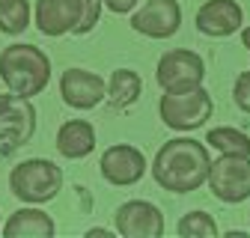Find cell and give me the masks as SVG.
I'll return each mask as SVG.
<instances>
[{
	"label": "cell",
	"mask_w": 250,
	"mask_h": 238,
	"mask_svg": "<svg viewBox=\"0 0 250 238\" xmlns=\"http://www.w3.org/2000/svg\"><path fill=\"white\" fill-rule=\"evenodd\" d=\"M211 167L208 146L197 137H173L167 140L152 161L155 185L170 194H191L206 185V176Z\"/></svg>",
	"instance_id": "obj_1"
},
{
	"label": "cell",
	"mask_w": 250,
	"mask_h": 238,
	"mask_svg": "<svg viewBox=\"0 0 250 238\" xmlns=\"http://www.w3.org/2000/svg\"><path fill=\"white\" fill-rule=\"evenodd\" d=\"M0 80L6 93L18 99H33L51 83V60L42 48L30 42H15L0 51Z\"/></svg>",
	"instance_id": "obj_2"
},
{
	"label": "cell",
	"mask_w": 250,
	"mask_h": 238,
	"mask_svg": "<svg viewBox=\"0 0 250 238\" xmlns=\"http://www.w3.org/2000/svg\"><path fill=\"white\" fill-rule=\"evenodd\" d=\"M9 191L24 205H45L62 191V170L48 158H27L9 170Z\"/></svg>",
	"instance_id": "obj_3"
},
{
	"label": "cell",
	"mask_w": 250,
	"mask_h": 238,
	"mask_svg": "<svg viewBox=\"0 0 250 238\" xmlns=\"http://www.w3.org/2000/svg\"><path fill=\"white\" fill-rule=\"evenodd\" d=\"M214 101L208 96L206 83L194 89H182V93H164L158 99V116L161 122L173 131H197L206 125V119H211Z\"/></svg>",
	"instance_id": "obj_4"
},
{
	"label": "cell",
	"mask_w": 250,
	"mask_h": 238,
	"mask_svg": "<svg viewBox=\"0 0 250 238\" xmlns=\"http://www.w3.org/2000/svg\"><path fill=\"white\" fill-rule=\"evenodd\" d=\"M155 80L164 93H182L206 83V60L197 51L188 48H170L158 57L155 66Z\"/></svg>",
	"instance_id": "obj_5"
},
{
	"label": "cell",
	"mask_w": 250,
	"mask_h": 238,
	"mask_svg": "<svg viewBox=\"0 0 250 238\" xmlns=\"http://www.w3.org/2000/svg\"><path fill=\"white\" fill-rule=\"evenodd\" d=\"M206 185L214 199L227 205L250 199V155H221L217 161H211Z\"/></svg>",
	"instance_id": "obj_6"
},
{
	"label": "cell",
	"mask_w": 250,
	"mask_h": 238,
	"mask_svg": "<svg viewBox=\"0 0 250 238\" xmlns=\"http://www.w3.org/2000/svg\"><path fill=\"white\" fill-rule=\"evenodd\" d=\"M36 134V107L30 99L9 93V104L0 110V155H9L27 146Z\"/></svg>",
	"instance_id": "obj_7"
},
{
	"label": "cell",
	"mask_w": 250,
	"mask_h": 238,
	"mask_svg": "<svg viewBox=\"0 0 250 238\" xmlns=\"http://www.w3.org/2000/svg\"><path fill=\"white\" fill-rule=\"evenodd\" d=\"M182 27L179 0H146L140 9H131V30L146 39H170Z\"/></svg>",
	"instance_id": "obj_8"
},
{
	"label": "cell",
	"mask_w": 250,
	"mask_h": 238,
	"mask_svg": "<svg viewBox=\"0 0 250 238\" xmlns=\"http://www.w3.org/2000/svg\"><path fill=\"white\" fill-rule=\"evenodd\" d=\"M102 178L116 188H131L146 176V155L131 143H113L110 149L102 152L99 161Z\"/></svg>",
	"instance_id": "obj_9"
},
{
	"label": "cell",
	"mask_w": 250,
	"mask_h": 238,
	"mask_svg": "<svg viewBox=\"0 0 250 238\" xmlns=\"http://www.w3.org/2000/svg\"><path fill=\"white\" fill-rule=\"evenodd\" d=\"M113 226L122 238H161L164 235V215L149 199H128L116 208Z\"/></svg>",
	"instance_id": "obj_10"
},
{
	"label": "cell",
	"mask_w": 250,
	"mask_h": 238,
	"mask_svg": "<svg viewBox=\"0 0 250 238\" xmlns=\"http://www.w3.org/2000/svg\"><path fill=\"white\" fill-rule=\"evenodd\" d=\"M104 89L107 80L99 72H89V69H66L60 78V99L62 104H69L72 110H92L104 101Z\"/></svg>",
	"instance_id": "obj_11"
},
{
	"label": "cell",
	"mask_w": 250,
	"mask_h": 238,
	"mask_svg": "<svg viewBox=\"0 0 250 238\" xmlns=\"http://www.w3.org/2000/svg\"><path fill=\"white\" fill-rule=\"evenodd\" d=\"M194 24L203 36L224 39V36H232L244 27V9L238 0H206L197 9Z\"/></svg>",
	"instance_id": "obj_12"
},
{
	"label": "cell",
	"mask_w": 250,
	"mask_h": 238,
	"mask_svg": "<svg viewBox=\"0 0 250 238\" xmlns=\"http://www.w3.org/2000/svg\"><path fill=\"white\" fill-rule=\"evenodd\" d=\"M33 21L39 33L51 39L75 33V27L81 24V0H36Z\"/></svg>",
	"instance_id": "obj_13"
},
{
	"label": "cell",
	"mask_w": 250,
	"mask_h": 238,
	"mask_svg": "<svg viewBox=\"0 0 250 238\" xmlns=\"http://www.w3.org/2000/svg\"><path fill=\"white\" fill-rule=\"evenodd\" d=\"M57 152L66 161H81L96 152V128L89 119H66L57 131Z\"/></svg>",
	"instance_id": "obj_14"
},
{
	"label": "cell",
	"mask_w": 250,
	"mask_h": 238,
	"mask_svg": "<svg viewBox=\"0 0 250 238\" xmlns=\"http://www.w3.org/2000/svg\"><path fill=\"white\" fill-rule=\"evenodd\" d=\"M0 232H3L6 238H51L57 232V223L48 212H42L39 205H24L18 208V212L9 215V220L0 226Z\"/></svg>",
	"instance_id": "obj_15"
},
{
	"label": "cell",
	"mask_w": 250,
	"mask_h": 238,
	"mask_svg": "<svg viewBox=\"0 0 250 238\" xmlns=\"http://www.w3.org/2000/svg\"><path fill=\"white\" fill-rule=\"evenodd\" d=\"M140 96H143V78L134 69H116L110 75L107 89H104L110 110H128L131 104H137Z\"/></svg>",
	"instance_id": "obj_16"
},
{
	"label": "cell",
	"mask_w": 250,
	"mask_h": 238,
	"mask_svg": "<svg viewBox=\"0 0 250 238\" xmlns=\"http://www.w3.org/2000/svg\"><path fill=\"white\" fill-rule=\"evenodd\" d=\"M206 146L217 149L221 155H250V137L241 128L217 125L206 134Z\"/></svg>",
	"instance_id": "obj_17"
},
{
	"label": "cell",
	"mask_w": 250,
	"mask_h": 238,
	"mask_svg": "<svg viewBox=\"0 0 250 238\" xmlns=\"http://www.w3.org/2000/svg\"><path fill=\"white\" fill-rule=\"evenodd\" d=\"M30 0H0V33L3 36H21L30 27Z\"/></svg>",
	"instance_id": "obj_18"
},
{
	"label": "cell",
	"mask_w": 250,
	"mask_h": 238,
	"mask_svg": "<svg viewBox=\"0 0 250 238\" xmlns=\"http://www.w3.org/2000/svg\"><path fill=\"white\" fill-rule=\"evenodd\" d=\"M176 232L185 238H217V223L208 212H188L179 220Z\"/></svg>",
	"instance_id": "obj_19"
},
{
	"label": "cell",
	"mask_w": 250,
	"mask_h": 238,
	"mask_svg": "<svg viewBox=\"0 0 250 238\" xmlns=\"http://www.w3.org/2000/svg\"><path fill=\"white\" fill-rule=\"evenodd\" d=\"M102 15V0H81V24L75 27V36H86L99 24Z\"/></svg>",
	"instance_id": "obj_20"
},
{
	"label": "cell",
	"mask_w": 250,
	"mask_h": 238,
	"mask_svg": "<svg viewBox=\"0 0 250 238\" xmlns=\"http://www.w3.org/2000/svg\"><path fill=\"white\" fill-rule=\"evenodd\" d=\"M232 101L241 113L250 116V72H241L232 83Z\"/></svg>",
	"instance_id": "obj_21"
},
{
	"label": "cell",
	"mask_w": 250,
	"mask_h": 238,
	"mask_svg": "<svg viewBox=\"0 0 250 238\" xmlns=\"http://www.w3.org/2000/svg\"><path fill=\"white\" fill-rule=\"evenodd\" d=\"M102 6H107L113 15H128L137 6V0H102Z\"/></svg>",
	"instance_id": "obj_22"
},
{
	"label": "cell",
	"mask_w": 250,
	"mask_h": 238,
	"mask_svg": "<svg viewBox=\"0 0 250 238\" xmlns=\"http://www.w3.org/2000/svg\"><path fill=\"white\" fill-rule=\"evenodd\" d=\"M241 42H244V48H247V54H250V24L241 27Z\"/></svg>",
	"instance_id": "obj_23"
},
{
	"label": "cell",
	"mask_w": 250,
	"mask_h": 238,
	"mask_svg": "<svg viewBox=\"0 0 250 238\" xmlns=\"http://www.w3.org/2000/svg\"><path fill=\"white\" fill-rule=\"evenodd\" d=\"M86 235H110V229H102V226H96V229H86Z\"/></svg>",
	"instance_id": "obj_24"
},
{
	"label": "cell",
	"mask_w": 250,
	"mask_h": 238,
	"mask_svg": "<svg viewBox=\"0 0 250 238\" xmlns=\"http://www.w3.org/2000/svg\"><path fill=\"white\" fill-rule=\"evenodd\" d=\"M9 104V93H0V110H3Z\"/></svg>",
	"instance_id": "obj_25"
},
{
	"label": "cell",
	"mask_w": 250,
	"mask_h": 238,
	"mask_svg": "<svg viewBox=\"0 0 250 238\" xmlns=\"http://www.w3.org/2000/svg\"><path fill=\"white\" fill-rule=\"evenodd\" d=\"M0 226H3V220H0Z\"/></svg>",
	"instance_id": "obj_26"
},
{
	"label": "cell",
	"mask_w": 250,
	"mask_h": 238,
	"mask_svg": "<svg viewBox=\"0 0 250 238\" xmlns=\"http://www.w3.org/2000/svg\"><path fill=\"white\" fill-rule=\"evenodd\" d=\"M247 218H250V215H247Z\"/></svg>",
	"instance_id": "obj_27"
}]
</instances>
